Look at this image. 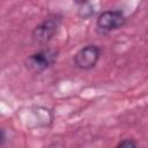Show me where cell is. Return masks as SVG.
I'll list each match as a JSON object with an SVG mask.
<instances>
[{"mask_svg": "<svg viewBox=\"0 0 148 148\" xmlns=\"http://www.w3.org/2000/svg\"><path fill=\"white\" fill-rule=\"evenodd\" d=\"M61 18L60 16L53 15L45 18L42 23H39L32 31L31 39L34 45H45L47 44L52 37L57 34V30L60 25Z\"/></svg>", "mask_w": 148, "mask_h": 148, "instance_id": "cell-1", "label": "cell"}, {"mask_svg": "<svg viewBox=\"0 0 148 148\" xmlns=\"http://www.w3.org/2000/svg\"><path fill=\"white\" fill-rule=\"evenodd\" d=\"M58 52L53 49H46L38 51L31 56H29L24 60L25 68L34 74H39L44 72L46 68H49L57 59Z\"/></svg>", "mask_w": 148, "mask_h": 148, "instance_id": "cell-2", "label": "cell"}, {"mask_svg": "<svg viewBox=\"0 0 148 148\" xmlns=\"http://www.w3.org/2000/svg\"><path fill=\"white\" fill-rule=\"evenodd\" d=\"M126 23V17L120 10H105L99 14L96 27L101 32H109L121 28Z\"/></svg>", "mask_w": 148, "mask_h": 148, "instance_id": "cell-3", "label": "cell"}, {"mask_svg": "<svg viewBox=\"0 0 148 148\" xmlns=\"http://www.w3.org/2000/svg\"><path fill=\"white\" fill-rule=\"evenodd\" d=\"M101 56V50L96 45H87L79 50L74 56V64L81 69H90L95 67Z\"/></svg>", "mask_w": 148, "mask_h": 148, "instance_id": "cell-4", "label": "cell"}, {"mask_svg": "<svg viewBox=\"0 0 148 148\" xmlns=\"http://www.w3.org/2000/svg\"><path fill=\"white\" fill-rule=\"evenodd\" d=\"M92 14H94V9H90V3L89 2H82V8L79 10V15L81 17L86 18Z\"/></svg>", "mask_w": 148, "mask_h": 148, "instance_id": "cell-5", "label": "cell"}, {"mask_svg": "<svg viewBox=\"0 0 148 148\" xmlns=\"http://www.w3.org/2000/svg\"><path fill=\"white\" fill-rule=\"evenodd\" d=\"M116 148H136V143H135V141H133L131 139H126V140L121 141Z\"/></svg>", "mask_w": 148, "mask_h": 148, "instance_id": "cell-6", "label": "cell"}, {"mask_svg": "<svg viewBox=\"0 0 148 148\" xmlns=\"http://www.w3.org/2000/svg\"><path fill=\"white\" fill-rule=\"evenodd\" d=\"M3 140H5V136H3V133H2V131H0V146L2 145V142H3Z\"/></svg>", "mask_w": 148, "mask_h": 148, "instance_id": "cell-7", "label": "cell"}]
</instances>
